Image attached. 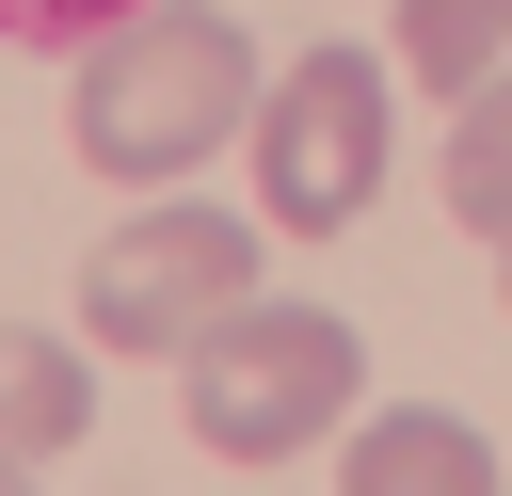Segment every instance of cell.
I'll list each match as a JSON object with an SVG mask.
<instances>
[{
    "label": "cell",
    "instance_id": "cell-1",
    "mask_svg": "<svg viewBox=\"0 0 512 496\" xmlns=\"http://www.w3.org/2000/svg\"><path fill=\"white\" fill-rule=\"evenodd\" d=\"M256 32L224 16V0H144V16H112L96 48H64V144L96 160V176H128V192H176L208 144H240V112H256Z\"/></svg>",
    "mask_w": 512,
    "mask_h": 496
},
{
    "label": "cell",
    "instance_id": "cell-2",
    "mask_svg": "<svg viewBox=\"0 0 512 496\" xmlns=\"http://www.w3.org/2000/svg\"><path fill=\"white\" fill-rule=\"evenodd\" d=\"M176 416H192V448L208 464H304L320 432H352L368 416V352H352V320L336 304H224L192 352H176Z\"/></svg>",
    "mask_w": 512,
    "mask_h": 496
},
{
    "label": "cell",
    "instance_id": "cell-3",
    "mask_svg": "<svg viewBox=\"0 0 512 496\" xmlns=\"http://www.w3.org/2000/svg\"><path fill=\"white\" fill-rule=\"evenodd\" d=\"M240 144H256V224H272V240H336V224H368L384 144H400V112H384V48H304V64H272L256 112H240Z\"/></svg>",
    "mask_w": 512,
    "mask_h": 496
},
{
    "label": "cell",
    "instance_id": "cell-4",
    "mask_svg": "<svg viewBox=\"0 0 512 496\" xmlns=\"http://www.w3.org/2000/svg\"><path fill=\"white\" fill-rule=\"evenodd\" d=\"M224 304H256V224L240 208H192V192H160V208H128L96 256H80V336L96 352H192Z\"/></svg>",
    "mask_w": 512,
    "mask_h": 496
},
{
    "label": "cell",
    "instance_id": "cell-5",
    "mask_svg": "<svg viewBox=\"0 0 512 496\" xmlns=\"http://www.w3.org/2000/svg\"><path fill=\"white\" fill-rule=\"evenodd\" d=\"M336 496H512V480H496V448H480L464 416L400 400V416H352V448H336Z\"/></svg>",
    "mask_w": 512,
    "mask_h": 496
},
{
    "label": "cell",
    "instance_id": "cell-6",
    "mask_svg": "<svg viewBox=\"0 0 512 496\" xmlns=\"http://www.w3.org/2000/svg\"><path fill=\"white\" fill-rule=\"evenodd\" d=\"M96 432V368L48 320H0V464H64Z\"/></svg>",
    "mask_w": 512,
    "mask_h": 496
},
{
    "label": "cell",
    "instance_id": "cell-7",
    "mask_svg": "<svg viewBox=\"0 0 512 496\" xmlns=\"http://www.w3.org/2000/svg\"><path fill=\"white\" fill-rule=\"evenodd\" d=\"M384 80H432L448 112H464V96H496V80H512V0H400Z\"/></svg>",
    "mask_w": 512,
    "mask_h": 496
},
{
    "label": "cell",
    "instance_id": "cell-8",
    "mask_svg": "<svg viewBox=\"0 0 512 496\" xmlns=\"http://www.w3.org/2000/svg\"><path fill=\"white\" fill-rule=\"evenodd\" d=\"M432 192H448V224H464V240H496V256H512V80L448 112V160H432Z\"/></svg>",
    "mask_w": 512,
    "mask_h": 496
},
{
    "label": "cell",
    "instance_id": "cell-9",
    "mask_svg": "<svg viewBox=\"0 0 512 496\" xmlns=\"http://www.w3.org/2000/svg\"><path fill=\"white\" fill-rule=\"evenodd\" d=\"M112 16H144V0H0V48H96Z\"/></svg>",
    "mask_w": 512,
    "mask_h": 496
},
{
    "label": "cell",
    "instance_id": "cell-10",
    "mask_svg": "<svg viewBox=\"0 0 512 496\" xmlns=\"http://www.w3.org/2000/svg\"><path fill=\"white\" fill-rule=\"evenodd\" d=\"M0 496H48V464H0Z\"/></svg>",
    "mask_w": 512,
    "mask_h": 496
},
{
    "label": "cell",
    "instance_id": "cell-11",
    "mask_svg": "<svg viewBox=\"0 0 512 496\" xmlns=\"http://www.w3.org/2000/svg\"><path fill=\"white\" fill-rule=\"evenodd\" d=\"M496 288H512V256H496Z\"/></svg>",
    "mask_w": 512,
    "mask_h": 496
}]
</instances>
